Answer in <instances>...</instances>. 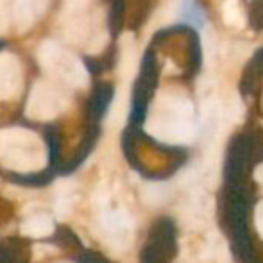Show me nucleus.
<instances>
[{"label":"nucleus","mask_w":263,"mask_h":263,"mask_svg":"<svg viewBox=\"0 0 263 263\" xmlns=\"http://www.w3.org/2000/svg\"><path fill=\"white\" fill-rule=\"evenodd\" d=\"M20 233L29 238H45L54 233V220L49 215H32L25 218L20 226Z\"/></svg>","instance_id":"7ed1b4c3"},{"label":"nucleus","mask_w":263,"mask_h":263,"mask_svg":"<svg viewBox=\"0 0 263 263\" xmlns=\"http://www.w3.org/2000/svg\"><path fill=\"white\" fill-rule=\"evenodd\" d=\"M125 22V0H111L109 9V31L113 36H118Z\"/></svg>","instance_id":"0eeeda50"},{"label":"nucleus","mask_w":263,"mask_h":263,"mask_svg":"<svg viewBox=\"0 0 263 263\" xmlns=\"http://www.w3.org/2000/svg\"><path fill=\"white\" fill-rule=\"evenodd\" d=\"M222 20L228 25L242 24V9L238 6V0H226L222 4Z\"/></svg>","instance_id":"6e6552de"},{"label":"nucleus","mask_w":263,"mask_h":263,"mask_svg":"<svg viewBox=\"0 0 263 263\" xmlns=\"http://www.w3.org/2000/svg\"><path fill=\"white\" fill-rule=\"evenodd\" d=\"M143 201L151 206H158L166 201V188L163 184H147L143 190Z\"/></svg>","instance_id":"1a4fd4ad"},{"label":"nucleus","mask_w":263,"mask_h":263,"mask_svg":"<svg viewBox=\"0 0 263 263\" xmlns=\"http://www.w3.org/2000/svg\"><path fill=\"white\" fill-rule=\"evenodd\" d=\"M101 231L107 236V242L113 246H125V236H131L133 220L125 211L113 210L106 211L101 217Z\"/></svg>","instance_id":"f03ea898"},{"label":"nucleus","mask_w":263,"mask_h":263,"mask_svg":"<svg viewBox=\"0 0 263 263\" xmlns=\"http://www.w3.org/2000/svg\"><path fill=\"white\" fill-rule=\"evenodd\" d=\"M20 133H0V165L14 172H38L47 165L45 147L38 138Z\"/></svg>","instance_id":"f257e3e1"},{"label":"nucleus","mask_w":263,"mask_h":263,"mask_svg":"<svg viewBox=\"0 0 263 263\" xmlns=\"http://www.w3.org/2000/svg\"><path fill=\"white\" fill-rule=\"evenodd\" d=\"M113 101V86L109 83H99L93 88V97H91V107L93 113H97V109H101V113H104L107 104Z\"/></svg>","instance_id":"423d86ee"},{"label":"nucleus","mask_w":263,"mask_h":263,"mask_svg":"<svg viewBox=\"0 0 263 263\" xmlns=\"http://www.w3.org/2000/svg\"><path fill=\"white\" fill-rule=\"evenodd\" d=\"M4 47H6V43H4L2 40H0V49H4Z\"/></svg>","instance_id":"f8f14e48"},{"label":"nucleus","mask_w":263,"mask_h":263,"mask_svg":"<svg viewBox=\"0 0 263 263\" xmlns=\"http://www.w3.org/2000/svg\"><path fill=\"white\" fill-rule=\"evenodd\" d=\"M73 210V197H72V190H68V186L58 190V197L54 202V215L58 220H66V218L72 215Z\"/></svg>","instance_id":"39448f33"},{"label":"nucleus","mask_w":263,"mask_h":263,"mask_svg":"<svg viewBox=\"0 0 263 263\" xmlns=\"http://www.w3.org/2000/svg\"><path fill=\"white\" fill-rule=\"evenodd\" d=\"M153 0H129V27L138 29L151 13Z\"/></svg>","instance_id":"20e7f679"},{"label":"nucleus","mask_w":263,"mask_h":263,"mask_svg":"<svg viewBox=\"0 0 263 263\" xmlns=\"http://www.w3.org/2000/svg\"><path fill=\"white\" fill-rule=\"evenodd\" d=\"M256 222H258V229H260V235H263V208L260 206L258 208V218H256Z\"/></svg>","instance_id":"9b49d317"},{"label":"nucleus","mask_w":263,"mask_h":263,"mask_svg":"<svg viewBox=\"0 0 263 263\" xmlns=\"http://www.w3.org/2000/svg\"><path fill=\"white\" fill-rule=\"evenodd\" d=\"M84 63H86V68L88 72L91 73V76H99L101 72H104V66H102L101 63V58H88V55H84Z\"/></svg>","instance_id":"9d476101"}]
</instances>
